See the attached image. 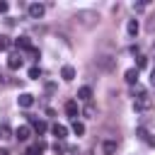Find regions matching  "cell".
I'll list each match as a JSON object with an SVG mask.
<instances>
[{
	"mask_svg": "<svg viewBox=\"0 0 155 155\" xmlns=\"http://www.w3.org/2000/svg\"><path fill=\"white\" fill-rule=\"evenodd\" d=\"M73 133H75V136H85V124H80V121L75 119V121H73Z\"/></svg>",
	"mask_w": 155,
	"mask_h": 155,
	"instance_id": "20",
	"label": "cell"
},
{
	"mask_svg": "<svg viewBox=\"0 0 155 155\" xmlns=\"http://www.w3.org/2000/svg\"><path fill=\"white\" fill-rule=\"evenodd\" d=\"M0 155H10V153H7V150H5V148H0Z\"/></svg>",
	"mask_w": 155,
	"mask_h": 155,
	"instance_id": "31",
	"label": "cell"
},
{
	"mask_svg": "<svg viewBox=\"0 0 155 155\" xmlns=\"http://www.w3.org/2000/svg\"><path fill=\"white\" fill-rule=\"evenodd\" d=\"M17 104H19L22 109H29V107L34 104V94H29V92H22V94L17 97Z\"/></svg>",
	"mask_w": 155,
	"mask_h": 155,
	"instance_id": "5",
	"label": "cell"
},
{
	"mask_svg": "<svg viewBox=\"0 0 155 155\" xmlns=\"http://www.w3.org/2000/svg\"><path fill=\"white\" fill-rule=\"evenodd\" d=\"M82 114H85V119H94V114H97L94 104H92V102H87V104H85V109H82Z\"/></svg>",
	"mask_w": 155,
	"mask_h": 155,
	"instance_id": "18",
	"label": "cell"
},
{
	"mask_svg": "<svg viewBox=\"0 0 155 155\" xmlns=\"http://www.w3.org/2000/svg\"><path fill=\"white\" fill-rule=\"evenodd\" d=\"M46 150V143L44 140H39V143H34V145H29V150L24 153V155H41Z\"/></svg>",
	"mask_w": 155,
	"mask_h": 155,
	"instance_id": "10",
	"label": "cell"
},
{
	"mask_svg": "<svg viewBox=\"0 0 155 155\" xmlns=\"http://www.w3.org/2000/svg\"><path fill=\"white\" fill-rule=\"evenodd\" d=\"M53 150H56V153H63V150H65V145H63L61 140H56V143H53Z\"/></svg>",
	"mask_w": 155,
	"mask_h": 155,
	"instance_id": "26",
	"label": "cell"
},
{
	"mask_svg": "<svg viewBox=\"0 0 155 155\" xmlns=\"http://www.w3.org/2000/svg\"><path fill=\"white\" fill-rule=\"evenodd\" d=\"M29 136H31V126H27V124L15 131V138H17V140H29Z\"/></svg>",
	"mask_w": 155,
	"mask_h": 155,
	"instance_id": "8",
	"label": "cell"
},
{
	"mask_svg": "<svg viewBox=\"0 0 155 155\" xmlns=\"http://www.w3.org/2000/svg\"><path fill=\"white\" fill-rule=\"evenodd\" d=\"M61 78H63L65 82H70V80L75 78V68H73V65H63V70H61Z\"/></svg>",
	"mask_w": 155,
	"mask_h": 155,
	"instance_id": "15",
	"label": "cell"
},
{
	"mask_svg": "<svg viewBox=\"0 0 155 155\" xmlns=\"http://www.w3.org/2000/svg\"><path fill=\"white\" fill-rule=\"evenodd\" d=\"M27 12H29V17H31V19H41V17H44V12H46V7H44L41 2H31V5L27 7Z\"/></svg>",
	"mask_w": 155,
	"mask_h": 155,
	"instance_id": "2",
	"label": "cell"
},
{
	"mask_svg": "<svg viewBox=\"0 0 155 155\" xmlns=\"http://www.w3.org/2000/svg\"><path fill=\"white\" fill-rule=\"evenodd\" d=\"M150 107H153V102H150V97H148V94L136 97V102H133V109H136V111H145V109H150Z\"/></svg>",
	"mask_w": 155,
	"mask_h": 155,
	"instance_id": "3",
	"label": "cell"
},
{
	"mask_svg": "<svg viewBox=\"0 0 155 155\" xmlns=\"http://www.w3.org/2000/svg\"><path fill=\"white\" fill-rule=\"evenodd\" d=\"M29 78H31V80H39V78H41V68H39V65H31V68H29Z\"/></svg>",
	"mask_w": 155,
	"mask_h": 155,
	"instance_id": "21",
	"label": "cell"
},
{
	"mask_svg": "<svg viewBox=\"0 0 155 155\" xmlns=\"http://www.w3.org/2000/svg\"><path fill=\"white\" fill-rule=\"evenodd\" d=\"M51 131H53V136H56L58 140H63V138L68 136V128H65L63 124H53V128H51Z\"/></svg>",
	"mask_w": 155,
	"mask_h": 155,
	"instance_id": "14",
	"label": "cell"
},
{
	"mask_svg": "<svg viewBox=\"0 0 155 155\" xmlns=\"http://www.w3.org/2000/svg\"><path fill=\"white\" fill-rule=\"evenodd\" d=\"M148 29H150V31H153V29H155V17H153V19H150V22H148Z\"/></svg>",
	"mask_w": 155,
	"mask_h": 155,
	"instance_id": "29",
	"label": "cell"
},
{
	"mask_svg": "<svg viewBox=\"0 0 155 155\" xmlns=\"http://www.w3.org/2000/svg\"><path fill=\"white\" fill-rule=\"evenodd\" d=\"M124 80H126L128 85H138V68H128V70L124 73Z\"/></svg>",
	"mask_w": 155,
	"mask_h": 155,
	"instance_id": "9",
	"label": "cell"
},
{
	"mask_svg": "<svg viewBox=\"0 0 155 155\" xmlns=\"http://www.w3.org/2000/svg\"><path fill=\"white\" fill-rule=\"evenodd\" d=\"M136 136H138V138H140V140H145V138H148V136H150V133H148V131H145V128H143V126H138V128H136Z\"/></svg>",
	"mask_w": 155,
	"mask_h": 155,
	"instance_id": "23",
	"label": "cell"
},
{
	"mask_svg": "<svg viewBox=\"0 0 155 155\" xmlns=\"http://www.w3.org/2000/svg\"><path fill=\"white\" fill-rule=\"evenodd\" d=\"M65 114H68V116H70L73 121L78 119V114H80V109H78V102H75V99H68V102H65Z\"/></svg>",
	"mask_w": 155,
	"mask_h": 155,
	"instance_id": "6",
	"label": "cell"
},
{
	"mask_svg": "<svg viewBox=\"0 0 155 155\" xmlns=\"http://www.w3.org/2000/svg\"><path fill=\"white\" fill-rule=\"evenodd\" d=\"M97 63L104 68V70H109V68H114V63H116V58H111V56H99L97 58Z\"/></svg>",
	"mask_w": 155,
	"mask_h": 155,
	"instance_id": "12",
	"label": "cell"
},
{
	"mask_svg": "<svg viewBox=\"0 0 155 155\" xmlns=\"http://www.w3.org/2000/svg\"><path fill=\"white\" fill-rule=\"evenodd\" d=\"M7 10H10V5H7V2H0V15H5Z\"/></svg>",
	"mask_w": 155,
	"mask_h": 155,
	"instance_id": "28",
	"label": "cell"
},
{
	"mask_svg": "<svg viewBox=\"0 0 155 155\" xmlns=\"http://www.w3.org/2000/svg\"><path fill=\"white\" fill-rule=\"evenodd\" d=\"M150 82L155 85V68H153V73H150Z\"/></svg>",
	"mask_w": 155,
	"mask_h": 155,
	"instance_id": "30",
	"label": "cell"
},
{
	"mask_svg": "<svg viewBox=\"0 0 155 155\" xmlns=\"http://www.w3.org/2000/svg\"><path fill=\"white\" fill-rule=\"evenodd\" d=\"M0 138H12V128H10V124H7V121H2V124H0Z\"/></svg>",
	"mask_w": 155,
	"mask_h": 155,
	"instance_id": "19",
	"label": "cell"
},
{
	"mask_svg": "<svg viewBox=\"0 0 155 155\" xmlns=\"http://www.w3.org/2000/svg\"><path fill=\"white\" fill-rule=\"evenodd\" d=\"M29 126H31V128H34L39 136H41V133H46V128H48V126H46V121L36 119V116H29Z\"/></svg>",
	"mask_w": 155,
	"mask_h": 155,
	"instance_id": "4",
	"label": "cell"
},
{
	"mask_svg": "<svg viewBox=\"0 0 155 155\" xmlns=\"http://www.w3.org/2000/svg\"><path fill=\"white\" fill-rule=\"evenodd\" d=\"M78 99H82V102H92V87H80L78 90Z\"/></svg>",
	"mask_w": 155,
	"mask_h": 155,
	"instance_id": "13",
	"label": "cell"
},
{
	"mask_svg": "<svg viewBox=\"0 0 155 155\" xmlns=\"http://www.w3.org/2000/svg\"><path fill=\"white\" fill-rule=\"evenodd\" d=\"M7 68H10V70H19V68H22V56H19V53H10Z\"/></svg>",
	"mask_w": 155,
	"mask_h": 155,
	"instance_id": "7",
	"label": "cell"
},
{
	"mask_svg": "<svg viewBox=\"0 0 155 155\" xmlns=\"http://www.w3.org/2000/svg\"><path fill=\"white\" fill-rule=\"evenodd\" d=\"M12 46V41H10V36H0V51H7Z\"/></svg>",
	"mask_w": 155,
	"mask_h": 155,
	"instance_id": "22",
	"label": "cell"
},
{
	"mask_svg": "<svg viewBox=\"0 0 155 155\" xmlns=\"http://www.w3.org/2000/svg\"><path fill=\"white\" fill-rule=\"evenodd\" d=\"M145 65H148V58H145V56H138V61H136V68L140 70V68H145Z\"/></svg>",
	"mask_w": 155,
	"mask_h": 155,
	"instance_id": "24",
	"label": "cell"
},
{
	"mask_svg": "<svg viewBox=\"0 0 155 155\" xmlns=\"http://www.w3.org/2000/svg\"><path fill=\"white\" fill-rule=\"evenodd\" d=\"M145 7H148V2H133V10H136V12H143Z\"/></svg>",
	"mask_w": 155,
	"mask_h": 155,
	"instance_id": "25",
	"label": "cell"
},
{
	"mask_svg": "<svg viewBox=\"0 0 155 155\" xmlns=\"http://www.w3.org/2000/svg\"><path fill=\"white\" fill-rule=\"evenodd\" d=\"M15 46H17V48H27V51H29V48H31V41H29V36H17V39H15Z\"/></svg>",
	"mask_w": 155,
	"mask_h": 155,
	"instance_id": "16",
	"label": "cell"
},
{
	"mask_svg": "<svg viewBox=\"0 0 155 155\" xmlns=\"http://www.w3.org/2000/svg\"><path fill=\"white\" fill-rule=\"evenodd\" d=\"M80 27H85V29H90V27H94L97 22H99V15L94 12V10H78L75 12V17H73Z\"/></svg>",
	"mask_w": 155,
	"mask_h": 155,
	"instance_id": "1",
	"label": "cell"
},
{
	"mask_svg": "<svg viewBox=\"0 0 155 155\" xmlns=\"http://www.w3.org/2000/svg\"><path fill=\"white\" fill-rule=\"evenodd\" d=\"M145 143H148L150 148H155V136H148V138H145Z\"/></svg>",
	"mask_w": 155,
	"mask_h": 155,
	"instance_id": "27",
	"label": "cell"
},
{
	"mask_svg": "<svg viewBox=\"0 0 155 155\" xmlns=\"http://www.w3.org/2000/svg\"><path fill=\"white\" fill-rule=\"evenodd\" d=\"M102 150H104V155H114L116 153V140H104Z\"/></svg>",
	"mask_w": 155,
	"mask_h": 155,
	"instance_id": "17",
	"label": "cell"
},
{
	"mask_svg": "<svg viewBox=\"0 0 155 155\" xmlns=\"http://www.w3.org/2000/svg\"><path fill=\"white\" fill-rule=\"evenodd\" d=\"M138 19H128V24H126V34L131 36V39H136V34H138Z\"/></svg>",
	"mask_w": 155,
	"mask_h": 155,
	"instance_id": "11",
	"label": "cell"
}]
</instances>
